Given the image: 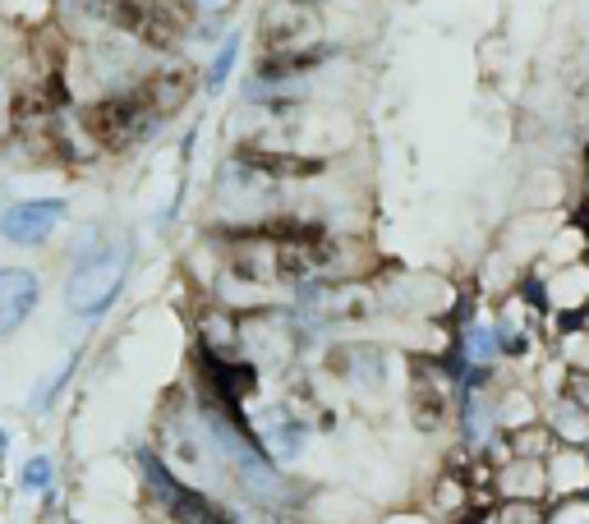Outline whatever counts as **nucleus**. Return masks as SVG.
Masks as SVG:
<instances>
[{"instance_id":"12","label":"nucleus","mask_w":589,"mask_h":524,"mask_svg":"<svg viewBox=\"0 0 589 524\" xmlns=\"http://www.w3.org/2000/svg\"><path fill=\"white\" fill-rule=\"evenodd\" d=\"M231 60H235V51L226 47V51H222V60H216V70H212V88H216V83H222V79L231 74Z\"/></svg>"},{"instance_id":"2","label":"nucleus","mask_w":589,"mask_h":524,"mask_svg":"<svg viewBox=\"0 0 589 524\" xmlns=\"http://www.w3.org/2000/svg\"><path fill=\"white\" fill-rule=\"evenodd\" d=\"M152 120H158V115L148 111V102L139 97V88L134 92H111V97L83 106V130H88V138L98 143L102 152L134 147Z\"/></svg>"},{"instance_id":"11","label":"nucleus","mask_w":589,"mask_h":524,"mask_svg":"<svg viewBox=\"0 0 589 524\" xmlns=\"http://www.w3.org/2000/svg\"><path fill=\"white\" fill-rule=\"evenodd\" d=\"M47 470H51L47 460H33V465H28V474H23V483H28V487H42V483H47Z\"/></svg>"},{"instance_id":"3","label":"nucleus","mask_w":589,"mask_h":524,"mask_svg":"<svg viewBox=\"0 0 589 524\" xmlns=\"http://www.w3.org/2000/svg\"><path fill=\"white\" fill-rule=\"evenodd\" d=\"M125 276H130V254H125V249H111V254L88 258V263L70 276V286H65L70 314H79V318L106 314V308L115 304V295H120V286H125Z\"/></svg>"},{"instance_id":"7","label":"nucleus","mask_w":589,"mask_h":524,"mask_svg":"<svg viewBox=\"0 0 589 524\" xmlns=\"http://www.w3.org/2000/svg\"><path fill=\"white\" fill-rule=\"evenodd\" d=\"M42 299V281L38 271H23V267H0V336H10L28 322V314L38 308Z\"/></svg>"},{"instance_id":"5","label":"nucleus","mask_w":589,"mask_h":524,"mask_svg":"<svg viewBox=\"0 0 589 524\" xmlns=\"http://www.w3.org/2000/svg\"><path fill=\"white\" fill-rule=\"evenodd\" d=\"M194 92H199V70L190 65V60H175V65L152 70L139 83V97L148 102L152 115H175V111H184Z\"/></svg>"},{"instance_id":"14","label":"nucleus","mask_w":589,"mask_h":524,"mask_svg":"<svg viewBox=\"0 0 589 524\" xmlns=\"http://www.w3.org/2000/svg\"><path fill=\"white\" fill-rule=\"evenodd\" d=\"M295 6H318V0H295Z\"/></svg>"},{"instance_id":"6","label":"nucleus","mask_w":589,"mask_h":524,"mask_svg":"<svg viewBox=\"0 0 589 524\" xmlns=\"http://www.w3.org/2000/svg\"><path fill=\"white\" fill-rule=\"evenodd\" d=\"M60 217H65V203L55 198H28V203H14L6 217H0V235H6L10 244H42Z\"/></svg>"},{"instance_id":"4","label":"nucleus","mask_w":589,"mask_h":524,"mask_svg":"<svg viewBox=\"0 0 589 524\" xmlns=\"http://www.w3.org/2000/svg\"><path fill=\"white\" fill-rule=\"evenodd\" d=\"M318 28L308 6H295V0H272L263 14V55H291L304 47H318Z\"/></svg>"},{"instance_id":"9","label":"nucleus","mask_w":589,"mask_h":524,"mask_svg":"<svg viewBox=\"0 0 589 524\" xmlns=\"http://www.w3.org/2000/svg\"><path fill=\"white\" fill-rule=\"evenodd\" d=\"M410 410H415V423L419 428H443L447 414H451V400H447V387L433 378L424 382V373L415 378V391H410Z\"/></svg>"},{"instance_id":"10","label":"nucleus","mask_w":589,"mask_h":524,"mask_svg":"<svg viewBox=\"0 0 589 524\" xmlns=\"http://www.w3.org/2000/svg\"><path fill=\"white\" fill-rule=\"evenodd\" d=\"M323 60V47H304L291 55H263L258 60V79H291V74H308Z\"/></svg>"},{"instance_id":"1","label":"nucleus","mask_w":589,"mask_h":524,"mask_svg":"<svg viewBox=\"0 0 589 524\" xmlns=\"http://www.w3.org/2000/svg\"><path fill=\"white\" fill-rule=\"evenodd\" d=\"M83 6L152 51H171L194 33V0H83Z\"/></svg>"},{"instance_id":"13","label":"nucleus","mask_w":589,"mask_h":524,"mask_svg":"<svg viewBox=\"0 0 589 524\" xmlns=\"http://www.w3.org/2000/svg\"><path fill=\"white\" fill-rule=\"evenodd\" d=\"M194 6H207V10H222V6H231V0H194Z\"/></svg>"},{"instance_id":"8","label":"nucleus","mask_w":589,"mask_h":524,"mask_svg":"<svg viewBox=\"0 0 589 524\" xmlns=\"http://www.w3.org/2000/svg\"><path fill=\"white\" fill-rule=\"evenodd\" d=\"M240 166H250L254 175H267V179H314L323 175V162L318 157H299V152H267V147H240L235 152Z\"/></svg>"}]
</instances>
